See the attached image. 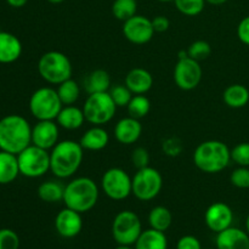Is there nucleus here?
Listing matches in <instances>:
<instances>
[{"instance_id":"nucleus-1","label":"nucleus","mask_w":249,"mask_h":249,"mask_svg":"<svg viewBox=\"0 0 249 249\" xmlns=\"http://www.w3.org/2000/svg\"><path fill=\"white\" fill-rule=\"evenodd\" d=\"M32 145V126L19 114H7L0 119V150L18 155Z\"/></svg>"},{"instance_id":"nucleus-2","label":"nucleus","mask_w":249,"mask_h":249,"mask_svg":"<svg viewBox=\"0 0 249 249\" xmlns=\"http://www.w3.org/2000/svg\"><path fill=\"white\" fill-rule=\"evenodd\" d=\"M84 148L74 140L58 141L50 152V172L58 179H68L79 170Z\"/></svg>"},{"instance_id":"nucleus-3","label":"nucleus","mask_w":249,"mask_h":249,"mask_svg":"<svg viewBox=\"0 0 249 249\" xmlns=\"http://www.w3.org/2000/svg\"><path fill=\"white\" fill-rule=\"evenodd\" d=\"M99 196L100 190L96 182L91 178L79 177L66 185L62 202L67 208L84 214L96 206Z\"/></svg>"},{"instance_id":"nucleus-4","label":"nucleus","mask_w":249,"mask_h":249,"mask_svg":"<svg viewBox=\"0 0 249 249\" xmlns=\"http://www.w3.org/2000/svg\"><path fill=\"white\" fill-rule=\"evenodd\" d=\"M230 162L231 150L223 141H203L194 152L195 165L206 174H218L226 169Z\"/></svg>"},{"instance_id":"nucleus-5","label":"nucleus","mask_w":249,"mask_h":249,"mask_svg":"<svg viewBox=\"0 0 249 249\" xmlns=\"http://www.w3.org/2000/svg\"><path fill=\"white\" fill-rule=\"evenodd\" d=\"M38 73L46 83L58 85L72 78L73 67L67 55L61 51H48L38 61Z\"/></svg>"},{"instance_id":"nucleus-6","label":"nucleus","mask_w":249,"mask_h":249,"mask_svg":"<svg viewBox=\"0 0 249 249\" xmlns=\"http://www.w3.org/2000/svg\"><path fill=\"white\" fill-rule=\"evenodd\" d=\"M28 107L36 121H55L63 105L55 89L44 87L31 95Z\"/></svg>"},{"instance_id":"nucleus-7","label":"nucleus","mask_w":249,"mask_h":249,"mask_svg":"<svg viewBox=\"0 0 249 249\" xmlns=\"http://www.w3.org/2000/svg\"><path fill=\"white\" fill-rule=\"evenodd\" d=\"M116 104L112 100L109 92H95L89 94L83 105L85 119L92 125H104L111 122L116 114Z\"/></svg>"},{"instance_id":"nucleus-8","label":"nucleus","mask_w":249,"mask_h":249,"mask_svg":"<svg viewBox=\"0 0 249 249\" xmlns=\"http://www.w3.org/2000/svg\"><path fill=\"white\" fill-rule=\"evenodd\" d=\"M19 174L29 179L41 178L50 170V153L36 145H29L17 155Z\"/></svg>"},{"instance_id":"nucleus-9","label":"nucleus","mask_w":249,"mask_h":249,"mask_svg":"<svg viewBox=\"0 0 249 249\" xmlns=\"http://www.w3.org/2000/svg\"><path fill=\"white\" fill-rule=\"evenodd\" d=\"M111 231L112 237L118 245L133 246L143 230L138 214L131 211H122L114 216Z\"/></svg>"},{"instance_id":"nucleus-10","label":"nucleus","mask_w":249,"mask_h":249,"mask_svg":"<svg viewBox=\"0 0 249 249\" xmlns=\"http://www.w3.org/2000/svg\"><path fill=\"white\" fill-rule=\"evenodd\" d=\"M101 189L112 201H123L133 195V178L122 168H109L101 178Z\"/></svg>"},{"instance_id":"nucleus-11","label":"nucleus","mask_w":249,"mask_h":249,"mask_svg":"<svg viewBox=\"0 0 249 249\" xmlns=\"http://www.w3.org/2000/svg\"><path fill=\"white\" fill-rule=\"evenodd\" d=\"M162 187V174L150 165L138 169L133 177V195L139 201H152L160 194Z\"/></svg>"},{"instance_id":"nucleus-12","label":"nucleus","mask_w":249,"mask_h":249,"mask_svg":"<svg viewBox=\"0 0 249 249\" xmlns=\"http://www.w3.org/2000/svg\"><path fill=\"white\" fill-rule=\"evenodd\" d=\"M203 75L201 65L194 58L186 57L179 58L174 68V82L178 88L184 91L196 89L199 85Z\"/></svg>"},{"instance_id":"nucleus-13","label":"nucleus","mask_w":249,"mask_h":249,"mask_svg":"<svg viewBox=\"0 0 249 249\" xmlns=\"http://www.w3.org/2000/svg\"><path fill=\"white\" fill-rule=\"evenodd\" d=\"M152 19L148 17L135 15L131 18L123 22V36L130 43L135 45H143L152 40L155 36Z\"/></svg>"},{"instance_id":"nucleus-14","label":"nucleus","mask_w":249,"mask_h":249,"mask_svg":"<svg viewBox=\"0 0 249 249\" xmlns=\"http://www.w3.org/2000/svg\"><path fill=\"white\" fill-rule=\"evenodd\" d=\"M204 221L209 230L219 233L232 226L233 212L229 204L224 202H215L207 208L204 213Z\"/></svg>"},{"instance_id":"nucleus-15","label":"nucleus","mask_w":249,"mask_h":249,"mask_svg":"<svg viewBox=\"0 0 249 249\" xmlns=\"http://www.w3.org/2000/svg\"><path fill=\"white\" fill-rule=\"evenodd\" d=\"M60 126L55 121H38L32 128V145L49 151L58 142Z\"/></svg>"},{"instance_id":"nucleus-16","label":"nucleus","mask_w":249,"mask_h":249,"mask_svg":"<svg viewBox=\"0 0 249 249\" xmlns=\"http://www.w3.org/2000/svg\"><path fill=\"white\" fill-rule=\"evenodd\" d=\"M55 229L63 238H74L82 232V214L70 208H63L55 218Z\"/></svg>"},{"instance_id":"nucleus-17","label":"nucleus","mask_w":249,"mask_h":249,"mask_svg":"<svg viewBox=\"0 0 249 249\" xmlns=\"http://www.w3.org/2000/svg\"><path fill=\"white\" fill-rule=\"evenodd\" d=\"M142 125L140 119L128 116L119 119L114 126V138L122 145H133L140 139Z\"/></svg>"},{"instance_id":"nucleus-18","label":"nucleus","mask_w":249,"mask_h":249,"mask_svg":"<svg viewBox=\"0 0 249 249\" xmlns=\"http://www.w3.org/2000/svg\"><path fill=\"white\" fill-rule=\"evenodd\" d=\"M216 249H249V235L247 231L230 226L216 233Z\"/></svg>"},{"instance_id":"nucleus-19","label":"nucleus","mask_w":249,"mask_h":249,"mask_svg":"<svg viewBox=\"0 0 249 249\" xmlns=\"http://www.w3.org/2000/svg\"><path fill=\"white\" fill-rule=\"evenodd\" d=\"M22 43L15 34L9 32H0V63L9 65L21 57Z\"/></svg>"},{"instance_id":"nucleus-20","label":"nucleus","mask_w":249,"mask_h":249,"mask_svg":"<svg viewBox=\"0 0 249 249\" xmlns=\"http://www.w3.org/2000/svg\"><path fill=\"white\" fill-rule=\"evenodd\" d=\"M125 85L134 95H145L153 87V77L145 68L135 67L126 73Z\"/></svg>"},{"instance_id":"nucleus-21","label":"nucleus","mask_w":249,"mask_h":249,"mask_svg":"<svg viewBox=\"0 0 249 249\" xmlns=\"http://www.w3.org/2000/svg\"><path fill=\"white\" fill-rule=\"evenodd\" d=\"M109 142V135L101 125H92L80 138L79 143L84 150L101 151Z\"/></svg>"},{"instance_id":"nucleus-22","label":"nucleus","mask_w":249,"mask_h":249,"mask_svg":"<svg viewBox=\"0 0 249 249\" xmlns=\"http://www.w3.org/2000/svg\"><path fill=\"white\" fill-rule=\"evenodd\" d=\"M85 122L87 119H85L83 108H79L74 105L63 106L56 118V123L58 124V126L66 130H77L82 128Z\"/></svg>"},{"instance_id":"nucleus-23","label":"nucleus","mask_w":249,"mask_h":249,"mask_svg":"<svg viewBox=\"0 0 249 249\" xmlns=\"http://www.w3.org/2000/svg\"><path fill=\"white\" fill-rule=\"evenodd\" d=\"M19 175L17 155L0 150V185L14 182Z\"/></svg>"},{"instance_id":"nucleus-24","label":"nucleus","mask_w":249,"mask_h":249,"mask_svg":"<svg viewBox=\"0 0 249 249\" xmlns=\"http://www.w3.org/2000/svg\"><path fill=\"white\" fill-rule=\"evenodd\" d=\"M134 246L135 249H168V240L164 232L150 228L141 232Z\"/></svg>"},{"instance_id":"nucleus-25","label":"nucleus","mask_w":249,"mask_h":249,"mask_svg":"<svg viewBox=\"0 0 249 249\" xmlns=\"http://www.w3.org/2000/svg\"><path fill=\"white\" fill-rule=\"evenodd\" d=\"M223 100L230 108H242L249 102V90L242 84L229 85L223 92Z\"/></svg>"},{"instance_id":"nucleus-26","label":"nucleus","mask_w":249,"mask_h":249,"mask_svg":"<svg viewBox=\"0 0 249 249\" xmlns=\"http://www.w3.org/2000/svg\"><path fill=\"white\" fill-rule=\"evenodd\" d=\"M84 89L88 94L107 92L111 89V77L105 70H95L89 73L84 82Z\"/></svg>"},{"instance_id":"nucleus-27","label":"nucleus","mask_w":249,"mask_h":249,"mask_svg":"<svg viewBox=\"0 0 249 249\" xmlns=\"http://www.w3.org/2000/svg\"><path fill=\"white\" fill-rule=\"evenodd\" d=\"M38 197L46 203H56V202L63 201L65 195V186L58 181L49 180V181L41 182L36 190Z\"/></svg>"},{"instance_id":"nucleus-28","label":"nucleus","mask_w":249,"mask_h":249,"mask_svg":"<svg viewBox=\"0 0 249 249\" xmlns=\"http://www.w3.org/2000/svg\"><path fill=\"white\" fill-rule=\"evenodd\" d=\"M173 214L167 207L157 206L151 209L148 214V224L151 229L165 232L172 226Z\"/></svg>"},{"instance_id":"nucleus-29","label":"nucleus","mask_w":249,"mask_h":249,"mask_svg":"<svg viewBox=\"0 0 249 249\" xmlns=\"http://www.w3.org/2000/svg\"><path fill=\"white\" fill-rule=\"evenodd\" d=\"M56 91H57V95L63 106H70V105H74L79 99L80 88L75 80L70 78V79L58 84Z\"/></svg>"},{"instance_id":"nucleus-30","label":"nucleus","mask_w":249,"mask_h":249,"mask_svg":"<svg viewBox=\"0 0 249 249\" xmlns=\"http://www.w3.org/2000/svg\"><path fill=\"white\" fill-rule=\"evenodd\" d=\"M111 11L117 19L125 22L126 19L131 18L136 15L138 1L136 0H114Z\"/></svg>"},{"instance_id":"nucleus-31","label":"nucleus","mask_w":249,"mask_h":249,"mask_svg":"<svg viewBox=\"0 0 249 249\" xmlns=\"http://www.w3.org/2000/svg\"><path fill=\"white\" fill-rule=\"evenodd\" d=\"M126 109H128L129 116L136 119H141L150 113L151 102L145 95H134L126 106Z\"/></svg>"},{"instance_id":"nucleus-32","label":"nucleus","mask_w":249,"mask_h":249,"mask_svg":"<svg viewBox=\"0 0 249 249\" xmlns=\"http://www.w3.org/2000/svg\"><path fill=\"white\" fill-rule=\"evenodd\" d=\"M180 14L189 17L198 16L206 6V0H173Z\"/></svg>"},{"instance_id":"nucleus-33","label":"nucleus","mask_w":249,"mask_h":249,"mask_svg":"<svg viewBox=\"0 0 249 249\" xmlns=\"http://www.w3.org/2000/svg\"><path fill=\"white\" fill-rule=\"evenodd\" d=\"M187 55L194 60L201 61L207 60L212 53V46L206 40H196L187 48Z\"/></svg>"},{"instance_id":"nucleus-34","label":"nucleus","mask_w":249,"mask_h":249,"mask_svg":"<svg viewBox=\"0 0 249 249\" xmlns=\"http://www.w3.org/2000/svg\"><path fill=\"white\" fill-rule=\"evenodd\" d=\"M109 95L116 104L117 107H126L130 102L131 97L134 96L133 92L126 88V85H116L109 89Z\"/></svg>"},{"instance_id":"nucleus-35","label":"nucleus","mask_w":249,"mask_h":249,"mask_svg":"<svg viewBox=\"0 0 249 249\" xmlns=\"http://www.w3.org/2000/svg\"><path fill=\"white\" fill-rule=\"evenodd\" d=\"M231 160L238 167H249V142H241L231 150Z\"/></svg>"},{"instance_id":"nucleus-36","label":"nucleus","mask_w":249,"mask_h":249,"mask_svg":"<svg viewBox=\"0 0 249 249\" xmlns=\"http://www.w3.org/2000/svg\"><path fill=\"white\" fill-rule=\"evenodd\" d=\"M230 182L237 189H249V167H237L230 175Z\"/></svg>"},{"instance_id":"nucleus-37","label":"nucleus","mask_w":249,"mask_h":249,"mask_svg":"<svg viewBox=\"0 0 249 249\" xmlns=\"http://www.w3.org/2000/svg\"><path fill=\"white\" fill-rule=\"evenodd\" d=\"M19 237L11 229H0V249H18Z\"/></svg>"},{"instance_id":"nucleus-38","label":"nucleus","mask_w":249,"mask_h":249,"mask_svg":"<svg viewBox=\"0 0 249 249\" xmlns=\"http://www.w3.org/2000/svg\"><path fill=\"white\" fill-rule=\"evenodd\" d=\"M150 153L146 148L136 147L131 153V163L136 169H142L150 165Z\"/></svg>"},{"instance_id":"nucleus-39","label":"nucleus","mask_w":249,"mask_h":249,"mask_svg":"<svg viewBox=\"0 0 249 249\" xmlns=\"http://www.w3.org/2000/svg\"><path fill=\"white\" fill-rule=\"evenodd\" d=\"M182 143L180 139L169 138L165 139L162 143V150L169 157H178L182 152Z\"/></svg>"},{"instance_id":"nucleus-40","label":"nucleus","mask_w":249,"mask_h":249,"mask_svg":"<svg viewBox=\"0 0 249 249\" xmlns=\"http://www.w3.org/2000/svg\"><path fill=\"white\" fill-rule=\"evenodd\" d=\"M177 249H202V245L197 237L192 235H185L179 238Z\"/></svg>"},{"instance_id":"nucleus-41","label":"nucleus","mask_w":249,"mask_h":249,"mask_svg":"<svg viewBox=\"0 0 249 249\" xmlns=\"http://www.w3.org/2000/svg\"><path fill=\"white\" fill-rule=\"evenodd\" d=\"M237 38L241 43L249 46V16H246L238 23Z\"/></svg>"},{"instance_id":"nucleus-42","label":"nucleus","mask_w":249,"mask_h":249,"mask_svg":"<svg viewBox=\"0 0 249 249\" xmlns=\"http://www.w3.org/2000/svg\"><path fill=\"white\" fill-rule=\"evenodd\" d=\"M152 26L156 33H163L169 29L170 21L165 16H156L155 18H152Z\"/></svg>"},{"instance_id":"nucleus-43","label":"nucleus","mask_w":249,"mask_h":249,"mask_svg":"<svg viewBox=\"0 0 249 249\" xmlns=\"http://www.w3.org/2000/svg\"><path fill=\"white\" fill-rule=\"evenodd\" d=\"M6 2L11 7H15V9H19V7H23L24 5L28 2V0H6Z\"/></svg>"},{"instance_id":"nucleus-44","label":"nucleus","mask_w":249,"mask_h":249,"mask_svg":"<svg viewBox=\"0 0 249 249\" xmlns=\"http://www.w3.org/2000/svg\"><path fill=\"white\" fill-rule=\"evenodd\" d=\"M206 1L211 5H223L228 2L229 0H206Z\"/></svg>"},{"instance_id":"nucleus-45","label":"nucleus","mask_w":249,"mask_h":249,"mask_svg":"<svg viewBox=\"0 0 249 249\" xmlns=\"http://www.w3.org/2000/svg\"><path fill=\"white\" fill-rule=\"evenodd\" d=\"M116 249H135L133 248L131 246H122V245H118V247H117Z\"/></svg>"},{"instance_id":"nucleus-46","label":"nucleus","mask_w":249,"mask_h":249,"mask_svg":"<svg viewBox=\"0 0 249 249\" xmlns=\"http://www.w3.org/2000/svg\"><path fill=\"white\" fill-rule=\"evenodd\" d=\"M246 231L249 235V214L247 215V219H246Z\"/></svg>"},{"instance_id":"nucleus-47","label":"nucleus","mask_w":249,"mask_h":249,"mask_svg":"<svg viewBox=\"0 0 249 249\" xmlns=\"http://www.w3.org/2000/svg\"><path fill=\"white\" fill-rule=\"evenodd\" d=\"M49 2H51V4H61V2H63L65 0H48Z\"/></svg>"},{"instance_id":"nucleus-48","label":"nucleus","mask_w":249,"mask_h":249,"mask_svg":"<svg viewBox=\"0 0 249 249\" xmlns=\"http://www.w3.org/2000/svg\"><path fill=\"white\" fill-rule=\"evenodd\" d=\"M157 1H160V2H169V1H173V0H157Z\"/></svg>"},{"instance_id":"nucleus-49","label":"nucleus","mask_w":249,"mask_h":249,"mask_svg":"<svg viewBox=\"0 0 249 249\" xmlns=\"http://www.w3.org/2000/svg\"><path fill=\"white\" fill-rule=\"evenodd\" d=\"M206 249H213V248H206Z\"/></svg>"}]
</instances>
